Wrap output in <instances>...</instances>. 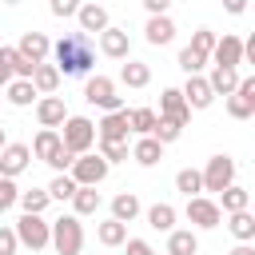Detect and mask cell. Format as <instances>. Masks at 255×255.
<instances>
[{
    "label": "cell",
    "mask_w": 255,
    "mask_h": 255,
    "mask_svg": "<svg viewBox=\"0 0 255 255\" xmlns=\"http://www.w3.org/2000/svg\"><path fill=\"white\" fill-rule=\"evenodd\" d=\"M227 255H255V247H251V243H235Z\"/></svg>",
    "instance_id": "f5cc1de1"
},
{
    "label": "cell",
    "mask_w": 255,
    "mask_h": 255,
    "mask_svg": "<svg viewBox=\"0 0 255 255\" xmlns=\"http://www.w3.org/2000/svg\"><path fill=\"white\" fill-rule=\"evenodd\" d=\"M151 135H155V139H159V143L167 147V143H175V139L183 135V128H179L175 120H167V116H159V124H155V131H151Z\"/></svg>",
    "instance_id": "f35d334b"
},
{
    "label": "cell",
    "mask_w": 255,
    "mask_h": 255,
    "mask_svg": "<svg viewBox=\"0 0 255 255\" xmlns=\"http://www.w3.org/2000/svg\"><path fill=\"white\" fill-rule=\"evenodd\" d=\"M143 215H147V227L151 231H167V235L175 231V207L171 203H151Z\"/></svg>",
    "instance_id": "d4e9b609"
},
{
    "label": "cell",
    "mask_w": 255,
    "mask_h": 255,
    "mask_svg": "<svg viewBox=\"0 0 255 255\" xmlns=\"http://www.w3.org/2000/svg\"><path fill=\"white\" fill-rule=\"evenodd\" d=\"M227 231L235 235V243H251V239H255V215H251V211L227 215Z\"/></svg>",
    "instance_id": "f1b7e54d"
},
{
    "label": "cell",
    "mask_w": 255,
    "mask_h": 255,
    "mask_svg": "<svg viewBox=\"0 0 255 255\" xmlns=\"http://www.w3.org/2000/svg\"><path fill=\"white\" fill-rule=\"evenodd\" d=\"M239 92H243V96H247V100L255 104V76H247V80H239Z\"/></svg>",
    "instance_id": "816d5d0a"
},
{
    "label": "cell",
    "mask_w": 255,
    "mask_h": 255,
    "mask_svg": "<svg viewBox=\"0 0 255 255\" xmlns=\"http://www.w3.org/2000/svg\"><path fill=\"white\" fill-rule=\"evenodd\" d=\"M32 147L28 143H8L4 151H0V175H8V179H16V175H24L28 167H32Z\"/></svg>",
    "instance_id": "8fae6325"
},
{
    "label": "cell",
    "mask_w": 255,
    "mask_h": 255,
    "mask_svg": "<svg viewBox=\"0 0 255 255\" xmlns=\"http://www.w3.org/2000/svg\"><path fill=\"white\" fill-rule=\"evenodd\" d=\"M4 92H8V104H12V108H28V104H36V100H40V92H36V84H32V80H12Z\"/></svg>",
    "instance_id": "83f0119b"
},
{
    "label": "cell",
    "mask_w": 255,
    "mask_h": 255,
    "mask_svg": "<svg viewBox=\"0 0 255 255\" xmlns=\"http://www.w3.org/2000/svg\"><path fill=\"white\" fill-rule=\"evenodd\" d=\"M139 211H143V207H139V195H135V191H120V195L112 199V219H120V223H131Z\"/></svg>",
    "instance_id": "cb8c5ba5"
},
{
    "label": "cell",
    "mask_w": 255,
    "mask_h": 255,
    "mask_svg": "<svg viewBox=\"0 0 255 255\" xmlns=\"http://www.w3.org/2000/svg\"><path fill=\"white\" fill-rule=\"evenodd\" d=\"M48 8H52V16H56V20H68V16H80L84 0H48Z\"/></svg>",
    "instance_id": "60d3db41"
},
{
    "label": "cell",
    "mask_w": 255,
    "mask_h": 255,
    "mask_svg": "<svg viewBox=\"0 0 255 255\" xmlns=\"http://www.w3.org/2000/svg\"><path fill=\"white\" fill-rule=\"evenodd\" d=\"M143 8H147V16H167L171 0H143Z\"/></svg>",
    "instance_id": "c3c4849f"
},
{
    "label": "cell",
    "mask_w": 255,
    "mask_h": 255,
    "mask_svg": "<svg viewBox=\"0 0 255 255\" xmlns=\"http://www.w3.org/2000/svg\"><path fill=\"white\" fill-rule=\"evenodd\" d=\"M120 84H128V88H147V84H151V68H147L143 60H128V64H120Z\"/></svg>",
    "instance_id": "603a6c76"
},
{
    "label": "cell",
    "mask_w": 255,
    "mask_h": 255,
    "mask_svg": "<svg viewBox=\"0 0 255 255\" xmlns=\"http://www.w3.org/2000/svg\"><path fill=\"white\" fill-rule=\"evenodd\" d=\"M52 251L56 255H80L84 251V223H80V215L52 219Z\"/></svg>",
    "instance_id": "7a4b0ae2"
},
{
    "label": "cell",
    "mask_w": 255,
    "mask_h": 255,
    "mask_svg": "<svg viewBox=\"0 0 255 255\" xmlns=\"http://www.w3.org/2000/svg\"><path fill=\"white\" fill-rule=\"evenodd\" d=\"M187 223L191 227H199V231H211V227H219L223 223V207H219V199H207V195H195V199H187Z\"/></svg>",
    "instance_id": "ba28073f"
},
{
    "label": "cell",
    "mask_w": 255,
    "mask_h": 255,
    "mask_svg": "<svg viewBox=\"0 0 255 255\" xmlns=\"http://www.w3.org/2000/svg\"><path fill=\"white\" fill-rule=\"evenodd\" d=\"M100 155L108 163H124V159H131V147L128 143H100Z\"/></svg>",
    "instance_id": "7bdbcfd3"
},
{
    "label": "cell",
    "mask_w": 255,
    "mask_h": 255,
    "mask_svg": "<svg viewBox=\"0 0 255 255\" xmlns=\"http://www.w3.org/2000/svg\"><path fill=\"white\" fill-rule=\"evenodd\" d=\"M231 183H235V159L223 155V151L211 155L207 167H203V191H215V195H219V191H227Z\"/></svg>",
    "instance_id": "52a82bcc"
},
{
    "label": "cell",
    "mask_w": 255,
    "mask_h": 255,
    "mask_svg": "<svg viewBox=\"0 0 255 255\" xmlns=\"http://www.w3.org/2000/svg\"><path fill=\"white\" fill-rule=\"evenodd\" d=\"M128 116H131V135H151L155 124H159L155 108H128Z\"/></svg>",
    "instance_id": "f546056e"
},
{
    "label": "cell",
    "mask_w": 255,
    "mask_h": 255,
    "mask_svg": "<svg viewBox=\"0 0 255 255\" xmlns=\"http://www.w3.org/2000/svg\"><path fill=\"white\" fill-rule=\"evenodd\" d=\"M175 191H183L187 199H195L203 191V171L199 167H179L175 171Z\"/></svg>",
    "instance_id": "4dcf8cb0"
},
{
    "label": "cell",
    "mask_w": 255,
    "mask_h": 255,
    "mask_svg": "<svg viewBox=\"0 0 255 255\" xmlns=\"http://www.w3.org/2000/svg\"><path fill=\"white\" fill-rule=\"evenodd\" d=\"M143 40H147L151 48L171 44V40H175V20H171V16H147V24H143Z\"/></svg>",
    "instance_id": "ac0fdd59"
},
{
    "label": "cell",
    "mask_w": 255,
    "mask_h": 255,
    "mask_svg": "<svg viewBox=\"0 0 255 255\" xmlns=\"http://www.w3.org/2000/svg\"><path fill=\"white\" fill-rule=\"evenodd\" d=\"M52 56H56V68L64 76H88L96 64V48H92L88 32H68L64 40L52 44Z\"/></svg>",
    "instance_id": "6da1fadb"
},
{
    "label": "cell",
    "mask_w": 255,
    "mask_h": 255,
    "mask_svg": "<svg viewBox=\"0 0 255 255\" xmlns=\"http://www.w3.org/2000/svg\"><path fill=\"white\" fill-rule=\"evenodd\" d=\"M36 68H40V64H32L28 56H20V48L12 52V72H16V80H32V76H36Z\"/></svg>",
    "instance_id": "b9f144b4"
},
{
    "label": "cell",
    "mask_w": 255,
    "mask_h": 255,
    "mask_svg": "<svg viewBox=\"0 0 255 255\" xmlns=\"http://www.w3.org/2000/svg\"><path fill=\"white\" fill-rule=\"evenodd\" d=\"M183 100L191 104V112H203V108H211V104H215V92H211L207 76H187V84H183Z\"/></svg>",
    "instance_id": "2e32d148"
},
{
    "label": "cell",
    "mask_w": 255,
    "mask_h": 255,
    "mask_svg": "<svg viewBox=\"0 0 255 255\" xmlns=\"http://www.w3.org/2000/svg\"><path fill=\"white\" fill-rule=\"evenodd\" d=\"M207 84H211V92L215 96H235L239 92V68H219V64H211V72H207Z\"/></svg>",
    "instance_id": "ffe728a7"
},
{
    "label": "cell",
    "mask_w": 255,
    "mask_h": 255,
    "mask_svg": "<svg viewBox=\"0 0 255 255\" xmlns=\"http://www.w3.org/2000/svg\"><path fill=\"white\" fill-rule=\"evenodd\" d=\"M16 251H20L16 227H0V255H16Z\"/></svg>",
    "instance_id": "bcb514c9"
},
{
    "label": "cell",
    "mask_w": 255,
    "mask_h": 255,
    "mask_svg": "<svg viewBox=\"0 0 255 255\" xmlns=\"http://www.w3.org/2000/svg\"><path fill=\"white\" fill-rule=\"evenodd\" d=\"M215 44H219V36H215L211 28H195V32H191V48H195V52H203L207 60H211V52H215Z\"/></svg>",
    "instance_id": "74e56055"
},
{
    "label": "cell",
    "mask_w": 255,
    "mask_h": 255,
    "mask_svg": "<svg viewBox=\"0 0 255 255\" xmlns=\"http://www.w3.org/2000/svg\"><path fill=\"white\" fill-rule=\"evenodd\" d=\"M48 203H52V191H48V187L20 191V207H24V215H44V211H48Z\"/></svg>",
    "instance_id": "1f68e13d"
},
{
    "label": "cell",
    "mask_w": 255,
    "mask_h": 255,
    "mask_svg": "<svg viewBox=\"0 0 255 255\" xmlns=\"http://www.w3.org/2000/svg\"><path fill=\"white\" fill-rule=\"evenodd\" d=\"M167 255H199V235L191 227H175L167 235Z\"/></svg>",
    "instance_id": "7402d4cb"
},
{
    "label": "cell",
    "mask_w": 255,
    "mask_h": 255,
    "mask_svg": "<svg viewBox=\"0 0 255 255\" xmlns=\"http://www.w3.org/2000/svg\"><path fill=\"white\" fill-rule=\"evenodd\" d=\"M36 120H40V128H64L68 124V108H64V100L60 96H40L36 100Z\"/></svg>",
    "instance_id": "4fadbf2b"
},
{
    "label": "cell",
    "mask_w": 255,
    "mask_h": 255,
    "mask_svg": "<svg viewBox=\"0 0 255 255\" xmlns=\"http://www.w3.org/2000/svg\"><path fill=\"white\" fill-rule=\"evenodd\" d=\"M211 64H219V68H239V64H243V40L231 36V32H223L219 44H215V52H211Z\"/></svg>",
    "instance_id": "5bb4252c"
},
{
    "label": "cell",
    "mask_w": 255,
    "mask_h": 255,
    "mask_svg": "<svg viewBox=\"0 0 255 255\" xmlns=\"http://www.w3.org/2000/svg\"><path fill=\"white\" fill-rule=\"evenodd\" d=\"M60 147H64V135H60L56 128H40L36 139H32V155L44 159V163H52V159L60 155Z\"/></svg>",
    "instance_id": "d6986e66"
},
{
    "label": "cell",
    "mask_w": 255,
    "mask_h": 255,
    "mask_svg": "<svg viewBox=\"0 0 255 255\" xmlns=\"http://www.w3.org/2000/svg\"><path fill=\"white\" fill-rule=\"evenodd\" d=\"M8 143H12V139H8V128H0V151H4Z\"/></svg>",
    "instance_id": "db71d44e"
},
{
    "label": "cell",
    "mask_w": 255,
    "mask_h": 255,
    "mask_svg": "<svg viewBox=\"0 0 255 255\" xmlns=\"http://www.w3.org/2000/svg\"><path fill=\"white\" fill-rule=\"evenodd\" d=\"M227 116L231 120H255V104L243 92H235V96H227Z\"/></svg>",
    "instance_id": "8d00e7d4"
},
{
    "label": "cell",
    "mask_w": 255,
    "mask_h": 255,
    "mask_svg": "<svg viewBox=\"0 0 255 255\" xmlns=\"http://www.w3.org/2000/svg\"><path fill=\"white\" fill-rule=\"evenodd\" d=\"M76 159H80V155H72L68 147H60V155H56V159H52L48 167H52L56 175H64V171H72V167H76Z\"/></svg>",
    "instance_id": "f6af8a7d"
},
{
    "label": "cell",
    "mask_w": 255,
    "mask_h": 255,
    "mask_svg": "<svg viewBox=\"0 0 255 255\" xmlns=\"http://www.w3.org/2000/svg\"><path fill=\"white\" fill-rule=\"evenodd\" d=\"M124 255H155V251H151L147 239H128V243H124Z\"/></svg>",
    "instance_id": "7dc6e473"
},
{
    "label": "cell",
    "mask_w": 255,
    "mask_h": 255,
    "mask_svg": "<svg viewBox=\"0 0 255 255\" xmlns=\"http://www.w3.org/2000/svg\"><path fill=\"white\" fill-rule=\"evenodd\" d=\"M48 191H52V199H60V203H72V199H76V191H80V183L72 179V171H64V175H56V179L48 183Z\"/></svg>",
    "instance_id": "e575fe53"
},
{
    "label": "cell",
    "mask_w": 255,
    "mask_h": 255,
    "mask_svg": "<svg viewBox=\"0 0 255 255\" xmlns=\"http://www.w3.org/2000/svg\"><path fill=\"white\" fill-rule=\"evenodd\" d=\"M96 131H100V143H128V135H131V116H128V108H124V112H104L100 124H96Z\"/></svg>",
    "instance_id": "9c48e42d"
},
{
    "label": "cell",
    "mask_w": 255,
    "mask_h": 255,
    "mask_svg": "<svg viewBox=\"0 0 255 255\" xmlns=\"http://www.w3.org/2000/svg\"><path fill=\"white\" fill-rule=\"evenodd\" d=\"M64 147L72 151V155H88L96 143H100V131H96V124L88 120V116H68V124H64Z\"/></svg>",
    "instance_id": "3957f363"
},
{
    "label": "cell",
    "mask_w": 255,
    "mask_h": 255,
    "mask_svg": "<svg viewBox=\"0 0 255 255\" xmlns=\"http://www.w3.org/2000/svg\"><path fill=\"white\" fill-rule=\"evenodd\" d=\"M16 203H20V187H16V179L0 175V215H4L8 207H16Z\"/></svg>",
    "instance_id": "ab89813d"
},
{
    "label": "cell",
    "mask_w": 255,
    "mask_h": 255,
    "mask_svg": "<svg viewBox=\"0 0 255 255\" xmlns=\"http://www.w3.org/2000/svg\"><path fill=\"white\" fill-rule=\"evenodd\" d=\"M223 12H231V16H243V12H247V0H223Z\"/></svg>",
    "instance_id": "681fc988"
},
{
    "label": "cell",
    "mask_w": 255,
    "mask_h": 255,
    "mask_svg": "<svg viewBox=\"0 0 255 255\" xmlns=\"http://www.w3.org/2000/svg\"><path fill=\"white\" fill-rule=\"evenodd\" d=\"M108 171H112V163H108L100 151H88V155H80V159H76L72 179H76L80 187H100V183L108 179Z\"/></svg>",
    "instance_id": "8992f818"
},
{
    "label": "cell",
    "mask_w": 255,
    "mask_h": 255,
    "mask_svg": "<svg viewBox=\"0 0 255 255\" xmlns=\"http://www.w3.org/2000/svg\"><path fill=\"white\" fill-rule=\"evenodd\" d=\"M96 239H100L104 247H124V243H128V223L104 219V223H96Z\"/></svg>",
    "instance_id": "484cf974"
},
{
    "label": "cell",
    "mask_w": 255,
    "mask_h": 255,
    "mask_svg": "<svg viewBox=\"0 0 255 255\" xmlns=\"http://www.w3.org/2000/svg\"><path fill=\"white\" fill-rule=\"evenodd\" d=\"M247 203H251V195H247V187H239V183H231L227 191H219V207H223V215L247 211Z\"/></svg>",
    "instance_id": "d6a6232c"
},
{
    "label": "cell",
    "mask_w": 255,
    "mask_h": 255,
    "mask_svg": "<svg viewBox=\"0 0 255 255\" xmlns=\"http://www.w3.org/2000/svg\"><path fill=\"white\" fill-rule=\"evenodd\" d=\"M16 239L28 251H44V247H52V223L44 215H20L16 219Z\"/></svg>",
    "instance_id": "277c9868"
},
{
    "label": "cell",
    "mask_w": 255,
    "mask_h": 255,
    "mask_svg": "<svg viewBox=\"0 0 255 255\" xmlns=\"http://www.w3.org/2000/svg\"><path fill=\"white\" fill-rule=\"evenodd\" d=\"M4 4H20V0H4Z\"/></svg>",
    "instance_id": "11a10c76"
},
{
    "label": "cell",
    "mask_w": 255,
    "mask_h": 255,
    "mask_svg": "<svg viewBox=\"0 0 255 255\" xmlns=\"http://www.w3.org/2000/svg\"><path fill=\"white\" fill-rule=\"evenodd\" d=\"M84 100L100 112H124V96H116V80H108V76H88Z\"/></svg>",
    "instance_id": "5b68a950"
},
{
    "label": "cell",
    "mask_w": 255,
    "mask_h": 255,
    "mask_svg": "<svg viewBox=\"0 0 255 255\" xmlns=\"http://www.w3.org/2000/svg\"><path fill=\"white\" fill-rule=\"evenodd\" d=\"M12 52H16V48H4V44H0V88H8V84L16 80V72H12Z\"/></svg>",
    "instance_id": "ee69618b"
},
{
    "label": "cell",
    "mask_w": 255,
    "mask_h": 255,
    "mask_svg": "<svg viewBox=\"0 0 255 255\" xmlns=\"http://www.w3.org/2000/svg\"><path fill=\"white\" fill-rule=\"evenodd\" d=\"M100 52L108 56V60H131V36H128V28H108V32H100Z\"/></svg>",
    "instance_id": "7c38bea8"
},
{
    "label": "cell",
    "mask_w": 255,
    "mask_h": 255,
    "mask_svg": "<svg viewBox=\"0 0 255 255\" xmlns=\"http://www.w3.org/2000/svg\"><path fill=\"white\" fill-rule=\"evenodd\" d=\"M243 64H255V32L243 40Z\"/></svg>",
    "instance_id": "f907efd6"
},
{
    "label": "cell",
    "mask_w": 255,
    "mask_h": 255,
    "mask_svg": "<svg viewBox=\"0 0 255 255\" xmlns=\"http://www.w3.org/2000/svg\"><path fill=\"white\" fill-rule=\"evenodd\" d=\"M163 255H167V251H163Z\"/></svg>",
    "instance_id": "9f6ffc18"
},
{
    "label": "cell",
    "mask_w": 255,
    "mask_h": 255,
    "mask_svg": "<svg viewBox=\"0 0 255 255\" xmlns=\"http://www.w3.org/2000/svg\"><path fill=\"white\" fill-rule=\"evenodd\" d=\"M60 80H64V72H60L56 64H40V68H36V76H32V84H36V92H40V96H56Z\"/></svg>",
    "instance_id": "4316f807"
},
{
    "label": "cell",
    "mask_w": 255,
    "mask_h": 255,
    "mask_svg": "<svg viewBox=\"0 0 255 255\" xmlns=\"http://www.w3.org/2000/svg\"><path fill=\"white\" fill-rule=\"evenodd\" d=\"M20 56H28L32 64H48V52H52V40L44 36V32H36V28H28L24 36H20Z\"/></svg>",
    "instance_id": "9a60e30c"
},
{
    "label": "cell",
    "mask_w": 255,
    "mask_h": 255,
    "mask_svg": "<svg viewBox=\"0 0 255 255\" xmlns=\"http://www.w3.org/2000/svg\"><path fill=\"white\" fill-rule=\"evenodd\" d=\"M179 68H183L187 76H203V68H207V56H203V52H195V48L187 44V48L179 52Z\"/></svg>",
    "instance_id": "d590c367"
},
{
    "label": "cell",
    "mask_w": 255,
    "mask_h": 255,
    "mask_svg": "<svg viewBox=\"0 0 255 255\" xmlns=\"http://www.w3.org/2000/svg\"><path fill=\"white\" fill-rule=\"evenodd\" d=\"M76 20H80V32H88V36H92V32L100 36V32H108V28H112L108 8H104V4H96V0H88V4L80 8V16H76Z\"/></svg>",
    "instance_id": "e0dca14e"
},
{
    "label": "cell",
    "mask_w": 255,
    "mask_h": 255,
    "mask_svg": "<svg viewBox=\"0 0 255 255\" xmlns=\"http://www.w3.org/2000/svg\"><path fill=\"white\" fill-rule=\"evenodd\" d=\"M159 116L175 120L179 128L191 124V104L183 100V88H163V92H159Z\"/></svg>",
    "instance_id": "30bf717a"
},
{
    "label": "cell",
    "mask_w": 255,
    "mask_h": 255,
    "mask_svg": "<svg viewBox=\"0 0 255 255\" xmlns=\"http://www.w3.org/2000/svg\"><path fill=\"white\" fill-rule=\"evenodd\" d=\"M96 211H100V191L96 187H80L76 199H72V215L84 219V215H96Z\"/></svg>",
    "instance_id": "836d02e7"
},
{
    "label": "cell",
    "mask_w": 255,
    "mask_h": 255,
    "mask_svg": "<svg viewBox=\"0 0 255 255\" xmlns=\"http://www.w3.org/2000/svg\"><path fill=\"white\" fill-rule=\"evenodd\" d=\"M131 159H135L139 167H155V163L163 159V143H159L155 135H139V139L131 143Z\"/></svg>",
    "instance_id": "44dd1931"
}]
</instances>
